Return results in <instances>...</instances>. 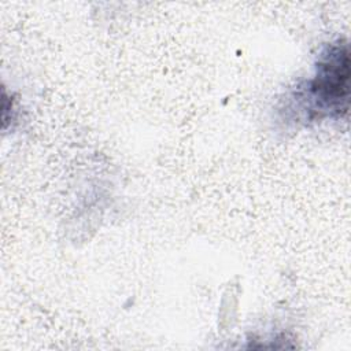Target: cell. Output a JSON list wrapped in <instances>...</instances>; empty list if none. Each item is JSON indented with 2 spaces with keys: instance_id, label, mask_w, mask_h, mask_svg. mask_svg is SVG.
I'll list each match as a JSON object with an SVG mask.
<instances>
[{
  "instance_id": "6da1fadb",
  "label": "cell",
  "mask_w": 351,
  "mask_h": 351,
  "mask_svg": "<svg viewBox=\"0 0 351 351\" xmlns=\"http://www.w3.org/2000/svg\"><path fill=\"white\" fill-rule=\"evenodd\" d=\"M350 52L343 40L328 44L315 66V74L296 89L293 100L302 107L306 121L340 118L348 111Z\"/></svg>"
}]
</instances>
